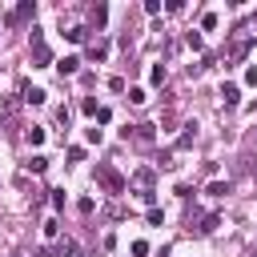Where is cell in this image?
<instances>
[{"mask_svg": "<svg viewBox=\"0 0 257 257\" xmlns=\"http://www.w3.org/2000/svg\"><path fill=\"white\" fill-rule=\"evenodd\" d=\"M96 185H100L104 193H124V189H128V181H124L108 161H100V165H96Z\"/></svg>", "mask_w": 257, "mask_h": 257, "instance_id": "6da1fadb", "label": "cell"}, {"mask_svg": "<svg viewBox=\"0 0 257 257\" xmlns=\"http://www.w3.org/2000/svg\"><path fill=\"white\" fill-rule=\"evenodd\" d=\"M20 100H24V104H44V100H48V92H44V88H36V84H28V80H20Z\"/></svg>", "mask_w": 257, "mask_h": 257, "instance_id": "7a4b0ae2", "label": "cell"}, {"mask_svg": "<svg viewBox=\"0 0 257 257\" xmlns=\"http://www.w3.org/2000/svg\"><path fill=\"white\" fill-rule=\"evenodd\" d=\"M28 16H36V0H24L16 12H8V20H4V24H24Z\"/></svg>", "mask_w": 257, "mask_h": 257, "instance_id": "3957f363", "label": "cell"}, {"mask_svg": "<svg viewBox=\"0 0 257 257\" xmlns=\"http://www.w3.org/2000/svg\"><path fill=\"white\" fill-rule=\"evenodd\" d=\"M52 64V48L40 40V44H32V68H48Z\"/></svg>", "mask_w": 257, "mask_h": 257, "instance_id": "277c9868", "label": "cell"}, {"mask_svg": "<svg viewBox=\"0 0 257 257\" xmlns=\"http://www.w3.org/2000/svg\"><path fill=\"white\" fill-rule=\"evenodd\" d=\"M104 20H108V4H88V24L104 28Z\"/></svg>", "mask_w": 257, "mask_h": 257, "instance_id": "5b68a950", "label": "cell"}, {"mask_svg": "<svg viewBox=\"0 0 257 257\" xmlns=\"http://www.w3.org/2000/svg\"><path fill=\"white\" fill-rule=\"evenodd\" d=\"M221 100H225V108H237L241 104V88L229 80V84H221Z\"/></svg>", "mask_w": 257, "mask_h": 257, "instance_id": "8992f818", "label": "cell"}, {"mask_svg": "<svg viewBox=\"0 0 257 257\" xmlns=\"http://www.w3.org/2000/svg\"><path fill=\"white\" fill-rule=\"evenodd\" d=\"M76 68H80V56H60L56 60V72L60 76H76Z\"/></svg>", "mask_w": 257, "mask_h": 257, "instance_id": "52a82bcc", "label": "cell"}, {"mask_svg": "<svg viewBox=\"0 0 257 257\" xmlns=\"http://www.w3.org/2000/svg\"><path fill=\"white\" fill-rule=\"evenodd\" d=\"M153 128H157V124H133V137H137L141 145H153V141H157V133H153Z\"/></svg>", "mask_w": 257, "mask_h": 257, "instance_id": "ba28073f", "label": "cell"}, {"mask_svg": "<svg viewBox=\"0 0 257 257\" xmlns=\"http://www.w3.org/2000/svg\"><path fill=\"white\" fill-rule=\"evenodd\" d=\"M56 257H80V245H76L72 237H64V241L56 245Z\"/></svg>", "mask_w": 257, "mask_h": 257, "instance_id": "9c48e42d", "label": "cell"}, {"mask_svg": "<svg viewBox=\"0 0 257 257\" xmlns=\"http://www.w3.org/2000/svg\"><path fill=\"white\" fill-rule=\"evenodd\" d=\"M88 56H92V60H104V56H108V40H100V36H96V40L88 44Z\"/></svg>", "mask_w": 257, "mask_h": 257, "instance_id": "30bf717a", "label": "cell"}, {"mask_svg": "<svg viewBox=\"0 0 257 257\" xmlns=\"http://www.w3.org/2000/svg\"><path fill=\"white\" fill-rule=\"evenodd\" d=\"M193 141H197V124H185V133L177 137V145H173V149H189Z\"/></svg>", "mask_w": 257, "mask_h": 257, "instance_id": "8fae6325", "label": "cell"}, {"mask_svg": "<svg viewBox=\"0 0 257 257\" xmlns=\"http://www.w3.org/2000/svg\"><path fill=\"white\" fill-rule=\"evenodd\" d=\"M217 225H221V213H205V217H201V225H197V233H213Z\"/></svg>", "mask_w": 257, "mask_h": 257, "instance_id": "7c38bea8", "label": "cell"}, {"mask_svg": "<svg viewBox=\"0 0 257 257\" xmlns=\"http://www.w3.org/2000/svg\"><path fill=\"white\" fill-rule=\"evenodd\" d=\"M64 36H68L72 44H80V40H88V28H84V24H68V32H64Z\"/></svg>", "mask_w": 257, "mask_h": 257, "instance_id": "4fadbf2b", "label": "cell"}, {"mask_svg": "<svg viewBox=\"0 0 257 257\" xmlns=\"http://www.w3.org/2000/svg\"><path fill=\"white\" fill-rule=\"evenodd\" d=\"M185 44H189L193 52H201V48H205V40H201V32H193V28L185 32Z\"/></svg>", "mask_w": 257, "mask_h": 257, "instance_id": "5bb4252c", "label": "cell"}, {"mask_svg": "<svg viewBox=\"0 0 257 257\" xmlns=\"http://www.w3.org/2000/svg\"><path fill=\"white\" fill-rule=\"evenodd\" d=\"M205 193H209V197H225V193H229V181H209Z\"/></svg>", "mask_w": 257, "mask_h": 257, "instance_id": "9a60e30c", "label": "cell"}, {"mask_svg": "<svg viewBox=\"0 0 257 257\" xmlns=\"http://www.w3.org/2000/svg\"><path fill=\"white\" fill-rule=\"evenodd\" d=\"M217 24H221V16H217V12H205V16H201V28H205V32H213Z\"/></svg>", "mask_w": 257, "mask_h": 257, "instance_id": "2e32d148", "label": "cell"}, {"mask_svg": "<svg viewBox=\"0 0 257 257\" xmlns=\"http://www.w3.org/2000/svg\"><path fill=\"white\" fill-rule=\"evenodd\" d=\"M165 76H169L165 64H153V68H149V80H153V84H165Z\"/></svg>", "mask_w": 257, "mask_h": 257, "instance_id": "e0dca14e", "label": "cell"}, {"mask_svg": "<svg viewBox=\"0 0 257 257\" xmlns=\"http://www.w3.org/2000/svg\"><path fill=\"white\" fill-rule=\"evenodd\" d=\"M28 145H36V149L44 145V128H40V124H32V128H28Z\"/></svg>", "mask_w": 257, "mask_h": 257, "instance_id": "ac0fdd59", "label": "cell"}, {"mask_svg": "<svg viewBox=\"0 0 257 257\" xmlns=\"http://www.w3.org/2000/svg\"><path fill=\"white\" fill-rule=\"evenodd\" d=\"M60 237V221H44V241H56Z\"/></svg>", "mask_w": 257, "mask_h": 257, "instance_id": "d6986e66", "label": "cell"}, {"mask_svg": "<svg viewBox=\"0 0 257 257\" xmlns=\"http://www.w3.org/2000/svg\"><path fill=\"white\" fill-rule=\"evenodd\" d=\"M80 112H88V116H96V112H100V104H96L92 96H84V100H80Z\"/></svg>", "mask_w": 257, "mask_h": 257, "instance_id": "ffe728a7", "label": "cell"}, {"mask_svg": "<svg viewBox=\"0 0 257 257\" xmlns=\"http://www.w3.org/2000/svg\"><path fill=\"white\" fill-rule=\"evenodd\" d=\"M44 169H48V157H32L28 161V173H44Z\"/></svg>", "mask_w": 257, "mask_h": 257, "instance_id": "44dd1931", "label": "cell"}, {"mask_svg": "<svg viewBox=\"0 0 257 257\" xmlns=\"http://www.w3.org/2000/svg\"><path fill=\"white\" fill-rule=\"evenodd\" d=\"M128 100H133V104H145L149 92H145V88H128Z\"/></svg>", "mask_w": 257, "mask_h": 257, "instance_id": "7402d4cb", "label": "cell"}, {"mask_svg": "<svg viewBox=\"0 0 257 257\" xmlns=\"http://www.w3.org/2000/svg\"><path fill=\"white\" fill-rule=\"evenodd\" d=\"M52 193V209H64V189H48Z\"/></svg>", "mask_w": 257, "mask_h": 257, "instance_id": "603a6c76", "label": "cell"}, {"mask_svg": "<svg viewBox=\"0 0 257 257\" xmlns=\"http://www.w3.org/2000/svg\"><path fill=\"white\" fill-rule=\"evenodd\" d=\"M149 225H165V213H161V209H157V205H153V209H149Z\"/></svg>", "mask_w": 257, "mask_h": 257, "instance_id": "cb8c5ba5", "label": "cell"}, {"mask_svg": "<svg viewBox=\"0 0 257 257\" xmlns=\"http://www.w3.org/2000/svg\"><path fill=\"white\" fill-rule=\"evenodd\" d=\"M108 120H112V108H104V104H100V112H96V124H108Z\"/></svg>", "mask_w": 257, "mask_h": 257, "instance_id": "d4e9b609", "label": "cell"}, {"mask_svg": "<svg viewBox=\"0 0 257 257\" xmlns=\"http://www.w3.org/2000/svg\"><path fill=\"white\" fill-rule=\"evenodd\" d=\"M68 161H72V165H76V161H84V149H80V145H72V149H68Z\"/></svg>", "mask_w": 257, "mask_h": 257, "instance_id": "484cf974", "label": "cell"}, {"mask_svg": "<svg viewBox=\"0 0 257 257\" xmlns=\"http://www.w3.org/2000/svg\"><path fill=\"white\" fill-rule=\"evenodd\" d=\"M149 253V241H133V257H145Z\"/></svg>", "mask_w": 257, "mask_h": 257, "instance_id": "4316f807", "label": "cell"}, {"mask_svg": "<svg viewBox=\"0 0 257 257\" xmlns=\"http://www.w3.org/2000/svg\"><path fill=\"white\" fill-rule=\"evenodd\" d=\"M245 84H253V88H257V64H249V68H245Z\"/></svg>", "mask_w": 257, "mask_h": 257, "instance_id": "83f0119b", "label": "cell"}, {"mask_svg": "<svg viewBox=\"0 0 257 257\" xmlns=\"http://www.w3.org/2000/svg\"><path fill=\"white\" fill-rule=\"evenodd\" d=\"M249 28H253V36H257V16H253V24H249Z\"/></svg>", "mask_w": 257, "mask_h": 257, "instance_id": "f1b7e54d", "label": "cell"}, {"mask_svg": "<svg viewBox=\"0 0 257 257\" xmlns=\"http://www.w3.org/2000/svg\"><path fill=\"white\" fill-rule=\"evenodd\" d=\"M253 141H257V133H253Z\"/></svg>", "mask_w": 257, "mask_h": 257, "instance_id": "f546056e", "label": "cell"}]
</instances>
